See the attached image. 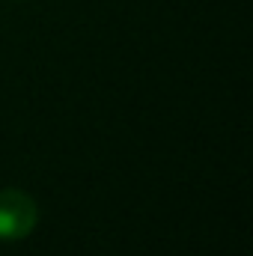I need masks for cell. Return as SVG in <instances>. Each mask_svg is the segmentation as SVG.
Instances as JSON below:
<instances>
[{
	"mask_svg": "<svg viewBox=\"0 0 253 256\" xmlns=\"http://www.w3.org/2000/svg\"><path fill=\"white\" fill-rule=\"evenodd\" d=\"M39 224V206L18 188L0 191V242H21Z\"/></svg>",
	"mask_w": 253,
	"mask_h": 256,
	"instance_id": "6da1fadb",
	"label": "cell"
}]
</instances>
